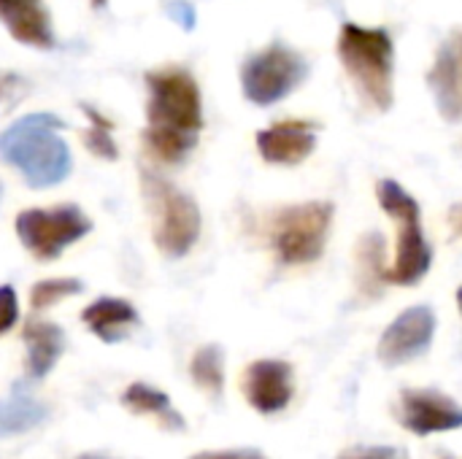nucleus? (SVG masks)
<instances>
[{"label":"nucleus","instance_id":"nucleus-18","mask_svg":"<svg viewBox=\"0 0 462 459\" xmlns=\"http://www.w3.org/2000/svg\"><path fill=\"white\" fill-rule=\"evenodd\" d=\"M46 417H49L46 403L16 390L11 398L0 400V441L35 430L41 422H46Z\"/></svg>","mask_w":462,"mask_h":459},{"label":"nucleus","instance_id":"nucleus-4","mask_svg":"<svg viewBox=\"0 0 462 459\" xmlns=\"http://www.w3.org/2000/svg\"><path fill=\"white\" fill-rule=\"evenodd\" d=\"M379 203L398 225L395 260L384 271L382 284L417 287L433 265V249L422 230V208L414 200V195L393 179H384L379 184Z\"/></svg>","mask_w":462,"mask_h":459},{"label":"nucleus","instance_id":"nucleus-10","mask_svg":"<svg viewBox=\"0 0 462 459\" xmlns=\"http://www.w3.org/2000/svg\"><path fill=\"white\" fill-rule=\"evenodd\" d=\"M401 425L422 438L460 430L462 409L439 390H406L401 395Z\"/></svg>","mask_w":462,"mask_h":459},{"label":"nucleus","instance_id":"nucleus-3","mask_svg":"<svg viewBox=\"0 0 462 459\" xmlns=\"http://www.w3.org/2000/svg\"><path fill=\"white\" fill-rule=\"evenodd\" d=\"M336 51L363 100L376 111H390L395 103V43L390 30L344 22Z\"/></svg>","mask_w":462,"mask_h":459},{"label":"nucleus","instance_id":"nucleus-31","mask_svg":"<svg viewBox=\"0 0 462 459\" xmlns=\"http://www.w3.org/2000/svg\"><path fill=\"white\" fill-rule=\"evenodd\" d=\"M0 195H3V187H0Z\"/></svg>","mask_w":462,"mask_h":459},{"label":"nucleus","instance_id":"nucleus-22","mask_svg":"<svg viewBox=\"0 0 462 459\" xmlns=\"http://www.w3.org/2000/svg\"><path fill=\"white\" fill-rule=\"evenodd\" d=\"M19 319V300H16V292L14 287L3 284L0 287V335H5Z\"/></svg>","mask_w":462,"mask_h":459},{"label":"nucleus","instance_id":"nucleus-12","mask_svg":"<svg viewBox=\"0 0 462 459\" xmlns=\"http://www.w3.org/2000/svg\"><path fill=\"white\" fill-rule=\"evenodd\" d=\"M317 149V124L284 119L257 133V151L271 165H300Z\"/></svg>","mask_w":462,"mask_h":459},{"label":"nucleus","instance_id":"nucleus-17","mask_svg":"<svg viewBox=\"0 0 462 459\" xmlns=\"http://www.w3.org/2000/svg\"><path fill=\"white\" fill-rule=\"evenodd\" d=\"M122 406L130 409V411H135V414H143V417L157 419L168 430H176V433L184 430V417L171 406V398L165 392L149 387V384H141V381L130 384L122 392Z\"/></svg>","mask_w":462,"mask_h":459},{"label":"nucleus","instance_id":"nucleus-6","mask_svg":"<svg viewBox=\"0 0 462 459\" xmlns=\"http://www.w3.org/2000/svg\"><path fill=\"white\" fill-rule=\"evenodd\" d=\"M333 203L309 200L273 211L268 222V241L276 260L287 268L311 265L322 257L333 225Z\"/></svg>","mask_w":462,"mask_h":459},{"label":"nucleus","instance_id":"nucleus-7","mask_svg":"<svg viewBox=\"0 0 462 459\" xmlns=\"http://www.w3.org/2000/svg\"><path fill=\"white\" fill-rule=\"evenodd\" d=\"M309 76V62L300 51L287 43H271L252 57H246L241 68V89L244 97L254 106H273L290 97Z\"/></svg>","mask_w":462,"mask_h":459},{"label":"nucleus","instance_id":"nucleus-9","mask_svg":"<svg viewBox=\"0 0 462 459\" xmlns=\"http://www.w3.org/2000/svg\"><path fill=\"white\" fill-rule=\"evenodd\" d=\"M436 335V314L430 306H411L384 330L379 341V360L387 368L406 365L422 357Z\"/></svg>","mask_w":462,"mask_h":459},{"label":"nucleus","instance_id":"nucleus-15","mask_svg":"<svg viewBox=\"0 0 462 459\" xmlns=\"http://www.w3.org/2000/svg\"><path fill=\"white\" fill-rule=\"evenodd\" d=\"M22 338L27 344V379L30 381L46 379L65 352V333L54 322L30 319L24 322Z\"/></svg>","mask_w":462,"mask_h":459},{"label":"nucleus","instance_id":"nucleus-5","mask_svg":"<svg viewBox=\"0 0 462 459\" xmlns=\"http://www.w3.org/2000/svg\"><path fill=\"white\" fill-rule=\"evenodd\" d=\"M141 192L154 219L157 249L171 260L187 257L200 238L203 222H200L198 203L187 192H181L176 184H171L168 179L152 170H141Z\"/></svg>","mask_w":462,"mask_h":459},{"label":"nucleus","instance_id":"nucleus-13","mask_svg":"<svg viewBox=\"0 0 462 459\" xmlns=\"http://www.w3.org/2000/svg\"><path fill=\"white\" fill-rule=\"evenodd\" d=\"M436 108L447 122H462V32L441 43L428 73Z\"/></svg>","mask_w":462,"mask_h":459},{"label":"nucleus","instance_id":"nucleus-23","mask_svg":"<svg viewBox=\"0 0 462 459\" xmlns=\"http://www.w3.org/2000/svg\"><path fill=\"white\" fill-rule=\"evenodd\" d=\"M338 459H409V452L398 446H355Z\"/></svg>","mask_w":462,"mask_h":459},{"label":"nucleus","instance_id":"nucleus-1","mask_svg":"<svg viewBox=\"0 0 462 459\" xmlns=\"http://www.w3.org/2000/svg\"><path fill=\"white\" fill-rule=\"evenodd\" d=\"M143 81L149 89L143 149L162 165H179L198 146L203 130L200 87L179 65L149 70Z\"/></svg>","mask_w":462,"mask_h":459},{"label":"nucleus","instance_id":"nucleus-28","mask_svg":"<svg viewBox=\"0 0 462 459\" xmlns=\"http://www.w3.org/2000/svg\"><path fill=\"white\" fill-rule=\"evenodd\" d=\"M76 459H108V457H100V454H81V457Z\"/></svg>","mask_w":462,"mask_h":459},{"label":"nucleus","instance_id":"nucleus-27","mask_svg":"<svg viewBox=\"0 0 462 459\" xmlns=\"http://www.w3.org/2000/svg\"><path fill=\"white\" fill-rule=\"evenodd\" d=\"M452 225L457 227V233H462V206L452 208Z\"/></svg>","mask_w":462,"mask_h":459},{"label":"nucleus","instance_id":"nucleus-30","mask_svg":"<svg viewBox=\"0 0 462 459\" xmlns=\"http://www.w3.org/2000/svg\"><path fill=\"white\" fill-rule=\"evenodd\" d=\"M457 306H460V311H462V287L457 289Z\"/></svg>","mask_w":462,"mask_h":459},{"label":"nucleus","instance_id":"nucleus-25","mask_svg":"<svg viewBox=\"0 0 462 459\" xmlns=\"http://www.w3.org/2000/svg\"><path fill=\"white\" fill-rule=\"evenodd\" d=\"M165 14H168L171 19H176L184 30H192V27H195V22H198L195 5H192V3H184V0H173V3H168V5H165Z\"/></svg>","mask_w":462,"mask_h":459},{"label":"nucleus","instance_id":"nucleus-24","mask_svg":"<svg viewBox=\"0 0 462 459\" xmlns=\"http://www.w3.org/2000/svg\"><path fill=\"white\" fill-rule=\"evenodd\" d=\"M27 89V81L16 73H8V70H0V106H14Z\"/></svg>","mask_w":462,"mask_h":459},{"label":"nucleus","instance_id":"nucleus-16","mask_svg":"<svg viewBox=\"0 0 462 459\" xmlns=\"http://www.w3.org/2000/svg\"><path fill=\"white\" fill-rule=\"evenodd\" d=\"M81 322L103 344H119L138 325V311L133 303H127L122 298H97L95 303H89L81 311Z\"/></svg>","mask_w":462,"mask_h":459},{"label":"nucleus","instance_id":"nucleus-11","mask_svg":"<svg viewBox=\"0 0 462 459\" xmlns=\"http://www.w3.org/2000/svg\"><path fill=\"white\" fill-rule=\"evenodd\" d=\"M292 365L284 360H257L244 373V395L260 414H279L292 400Z\"/></svg>","mask_w":462,"mask_h":459},{"label":"nucleus","instance_id":"nucleus-26","mask_svg":"<svg viewBox=\"0 0 462 459\" xmlns=\"http://www.w3.org/2000/svg\"><path fill=\"white\" fill-rule=\"evenodd\" d=\"M189 459H268L254 449H230V452H203Z\"/></svg>","mask_w":462,"mask_h":459},{"label":"nucleus","instance_id":"nucleus-14","mask_svg":"<svg viewBox=\"0 0 462 459\" xmlns=\"http://www.w3.org/2000/svg\"><path fill=\"white\" fill-rule=\"evenodd\" d=\"M0 22L14 41L32 49H54L57 35L43 0H0Z\"/></svg>","mask_w":462,"mask_h":459},{"label":"nucleus","instance_id":"nucleus-20","mask_svg":"<svg viewBox=\"0 0 462 459\" xmlns=\"http://www.w3.org/2000/svg\"><path fill=\"white\" fill-rule=\"evenodd\" d=\"M81 111H84V116L89 119V127H87L84 135H81L84 146H87L97 160H108V162L119 160V146H116L114 135H111V133H114V122H111L108 116H103L97 108L87 106V103H81Z\"/></svg>","mask_w":462,"mask_h":459},{"label":"nucleus","instance_id":"nucleus-29","mask_svg":"<svg viewBox=\"0 0 462 459\" xmlns=\"http://www.w3.org/2000/svg\"><path fill=\"white\" fill-rule=\"evenodd\" d=\"M106 3H108V0H92V5H95V8H103Z\"/></svg>","mask_w":462,"mask_h":459},{"label":"nucleus","instance_id":"nucleus-21","mask_svg":"<svg viewBox=\"0 0 462 459\" xmlns=\"http://www.w3.org/2000/svg\"><path fill=\"white\" fill-rule=\"evenodd\" d=\"M81 289H84V284L79 279H46V281H38L30 289V308L32 311H46V308L57 306L65 298L81 295Z\"/></svg>","mask_w":462,"mask_h":459},{"label":"nucleus","instance_id":"nucleus-19","mask_svg":"<svg viewBox=\"0 0 462 459\" xmlns=\"http://www.w3.org/2000/svg\"><path fill=\"white\" fill-rule=\"evenodd\" d=\"M189 376L200 390H206L211 398L219 400L225 390V352L214 344L198 349L189 363Z\"/></svg>","mask_w":462,"mask_h":459},{"label":"nucleus","instance_id":"nucleus-8","mask_svg":"<svg viewBox=\"0 0 462 459\" xmlns=\"http://www.w3.org/2000/svg\"><path fill=\"white\" fill-rule=\"evenodd\" d=\"M19 243L41 262L57 260L68 246L92 230V219L73 203L51 208H27L14 222Z\"/></svg>","mask_w":462,"mask_h":459},{"label":"nucleus","instance_id":"nucleus-2","mask_svg":"<svg viewBox=\"0 0 462 459\" xmlns=\"http://www.w3.org/2000/svg\"><path fill=\"white\" fill-rule=\"evenodd\" d=\"M65 122L57 114H24L0 133V160L16 168L30 189H49L70 176L73 157L60 130Z\"/></svg>","mask_w":462,"mask_h":459}]
</instances>
